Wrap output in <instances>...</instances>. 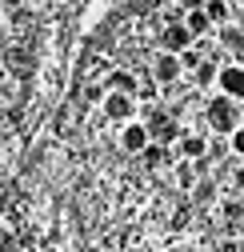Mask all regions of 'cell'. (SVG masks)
Instances as JSON below:
<instances>
[{"label": "cell", "mask_w": 244, "mask_h": 252, "mask_svg": "<svg viewBox=\"0 0 244 252\" xmlns=\"http://www.w3.org/2000/svg\"><path fill=\"white\" fill-rule=\"evenodd\" d=\"M0 124H8V108H0Z\"/></svg>", "instance_id": "ffe728a7"}, {"label": "cell", "mask_w": 244, "mask_h": 252, "mask_svg": "<svg viewBox=\"0 0 244 252\" xmlns=\"http://www.w3.org/2000/svg\"><path fill=\"white\" fill-rule=\"evenodd\" d=\"M220 40H224V48L244 52V28H240V24H236V28H224V32H220Z\"/></svg>", "instance_id": "8fae6325"}, {"label": "cell", "mask_w": 244, "mask_h": 252, "mask_svg": "<svg viewBox=\"0 0 244 252\" xmlns=\"http://www.w3.org/2000/svg\"><path fill=\"white\" fill-rule=\"evenodd\" d=\"M216 84H220L224 96L244 100V68H240V64H224V68H220V76H216Z\"/></svg>", "instance_id": "52a82bcc"}, {"label": "cell", "mask_w": 244, "mask_h": 252, "mask_svg": "<svg viewBox=\"0 0 244 252\" xmlns=\"http://www.w3.org/2000/svg\"><path fill=\"white\" fill-rule=\"evenodd\" d=\"M180 72H184V64H180L176 52H160L156 60H152V80H156V84H176Z\"/></svg>", "instance_id": "5b68a950"}, {"label": "cell", "mask_w": 244, "mask_h": 252, "mask_svg": "<svg viewBox=\"0 0 244 252\" xmlns=\"http://www.w3.org/2000/svg\"><path fill=\"white\" fill-rule=\"evenodd\" d=\"M0 20H4V0H0Z\"/></svg>", "instance_id": "44dd1931"}, {"label": "cell", "mask_w": 244, "mask_h": 252, "mask_svg": "<svg viewBox=\"0 0 244 252\" xmlns=\"http://www.w3.org/2000/svg\"><path fill=\"white\" fill-rule=\"evenodd\" d=\"M140 156H144L148 164H164V160H168V152H164V144H148V148H144Z\"/></svg>", "instance_id": "4fadbf2b"}, {"label": "cell", "mask_w": 244, "mask_h": 252, "mask_svg": "<svg viewBox=\"0 0 244 252\" xmlns=\"http://www.w3.org/2000/svg\"><path fill=\"white\" fill-rule=\"evenodd\" d=\"M192 32H188V28H184V20H176V24H164V32H160V48L164 52H184V48H192Z\"/></svg>", "instance_id": "277c9868"}, {"label": "cell", "mask_w": 244, "mask_h": 252, "mask_svg": "<svg viewBox=\"0 0 244 252\" xmlns=\"http://www.w3.org/2000/svg\"><path fill=\"white\" fill-rule=\"evenodd\" d=\"M236 188H244V164L236 168Z\"/></svg>", "instance_id": "d6986e66"}, {"label": "cell", "mask_w": 244, "mask_h": 252, "mask_svg": "<svg viewBox=\"0 0 244 252\" xmlns=\"http://www.w3.org/2000/svg\"><path fill=\"white\" fill-rule=\"evenodd\" d=\"M240 28H244V8H240Z\"/></svg>", "instance_id": "7402d4cb"}, {"label": "cell", "mask_w": 244, "mask_h": 252, "mask_svg": "<svg viewBox=\"0 0 244 252\" xmlns=\"http://www.w3.org/2000/svg\"><path fill=\"white\" fill-rule=\"evenodd\" d=\"M228 148H232L236 156H244V124H240V128H236V132L228 136Z\"/></svg>", "instance_id": "e0dca14e"}, {"label": "cell", "mask_w": 244, "mask_h": 252, "mask_svg": "<svg viewBox=\"0 0 244 252\" xmlns=\"http://www.w3.org/2000/svg\"><path fill=\"white\" fill-rule=\"evenodd\" d=\"M176 152L184 156V160H204V156H208V140H204V136H192V132H184V136L176 140Z\"/></svg>", "instance_id": "ba28073f"}, {"label": "cell", "mask_w": 244, "mask_h": 252, "mask_svg": "<svg viewBox=\"0 0 244 252\" xmlns=\"http://www.w3.org/2000/svg\"><path fill=\"white\" fill-rule=\"evenodd\" d=\"M108 88H112V92H124V96H136V92H140V84H136L132 72H112V76H108Z\"/></svg>", "instance_id": "30bf717a"}, {"label": "cell", "mask_w": 244, "mask_h": 252, "mask_svg": "<svg viewBox=\"0 0 244 252\" xmlns=\"http://www.w3.org/2000/svg\"><path fill=\"white\" fill-rule=\"evenodd\" d=\"M240 100H232V96H220L216 100H208V124H212V132H224V136H232L236 128H240V108H236Z\"/></svg>", "instance_id": "6da1fadb"}, {"label": "cell", "mask_w": 244, "mask_h": 252, "mask_svg": "<svg viewBox=\"0 0 244 252\" xmlns=\"http://www.w3.org/2000/svg\"><path fill=\"white\" fill-rule=\"evenodd\" d=\"M204 12H208V20H212V24H224V20H228V4H224V0H208Z\"/></svg>", "instance_id": "7c38bea8"}, {"label": "cell", "mask_w": 244, "mask_h": 252, "mask_svg": "<svg viewBox=\"0 0 244 252\" xmlns=\"http://www.w3.org/2000/svg\"><path fill=\"white\" fill-rule=\"evenodd\" d=\"M104 116L116 124H128L136 116V96H124V92H108L104 96Z\"/></svg>", "instance_id": "7a4b0ae2"}, {"label": "cell", "mask_w": 244, "mask_h": 252, "mask_svg": "<svg viewBox=\"0 0 244 252\" xmlns=\"http://www.w3.org/2000/svg\"><path fill=\"white\" fill-rule=\"evenodd\" d=\"M216 76H220V68H216V64H208V60H204L200 68H196V84H212Z\"/></svg>", "instance_id": "5bb4252c"}, {"label": "cell", "mask_w": 244, "mask_h": 252, "mask_svg": "<svg viewBox=\"0 0 244 252\" xmlns=\"http://www.w3.org/2000/svg\"><path fill=\"white\" fill-rule=\"evenodd\" d=\"M184 28H188V32L200 40L208 28H212V20H208V12H204V8H188V12H184Z\"/></svg>", "instance_id": "9c48e42d"}, {"label": "cell", "mask_w": 244, "mask_h": 252, "mask_svg": "<svg viewBox=\"0 0 244 252\" xmlns=\"http://www.w3.org/2000/svg\"><path fill=\"white\" fill-rule=\"evenodd\" d=\"M4 60H8L12 68H24V64H28V56H24V48H8V52H4Z\"/></svg>", "instance_id": "2e32d148"}, {"label": "cell", "mask_w": 244, "mask_h": 252, "mask_svg": "<svg viewBox=\"0 0 244 252\" xmlns=\"http://www.w3.org/2000/svg\"><path fill=\"white\" fill-rule=\"evenodd\" d=\"M148 144H152L148 124H140V120H128V124H124V132H120V148H124V152H144Z\"/></svg>", "instance_id": "8992f818"}, {"label": "cell", "mask_w": 244, "mask_h": 252, "mask_svg": "<svg viewBox=\"0 0 244 252\" xmlns=\"http://www.w3.org/2000/svg\"><path fill=\"white\" fill-rule=\"evenodd\" d=\"M204 4H208V0H180V8H184V12L188 8H204Z\"/></svg>", "instance_id": "ac0fdd59"}, {"label": "cell", "mask_w": 244, "mask_h": 252, "mask_svg": "<svg viewBox=\"0 0 244 252\" xmlns=\"http://www.w3.org/2000/svg\"><path fill=\"white\" fill-rule=\"evenodd\" d=\"M148 132H152V144H176L180 136H184V132L176 128V120L164 116V112H152L148 116Z\"/></svg>", "instance_id": "3957f363"}, {"label": "cell", "mask_w": 244, "mask_h": 252, "mask_svg": "<svg viewBox=\"0 0 244 252\" xmlns=\"http://www.w3.org/2000/svg\"><path fill=\"white\" fill-rule=\"evenodd\" d=\"M180 64H184V68H192V72H196V68L204 64V56H200L196 48H184V52H180Z\"/></svg>", "instance_id": "9a60e30c"}]
</instances>
